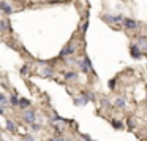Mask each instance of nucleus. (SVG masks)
Returning a JSON list of instances; mask_svg holds the SVG:
<instances>
[{
    "instance_id": "1",
    "label": "nucleus",
    "mask_w": 147,
    "mask_h": 141,
    "mask_svg": "<svg viewBox=\"0 0 147 141\" xmlns=\"http://www.w3.org/2000/svg\"><path fill=\"white\" fill-rule=\"evenodd\" d=\"M122 24H123V27L127 30H138L139 29V22L134 19H130V18H125L123 21H122Z\"/></svg>"
},
{
    "instance_id": "2",
    "label": "nucleus",
    "mask_w": 147,
    "mask_h": 141,
    "mask_svg": "<svg viewBox=\"0 0 147 141\" xmlns=\"http://www.w3.org/2000/svg\"><path fill=\"white\" fill-rule=\"evenodd\" d=\"M74 51H76V46H74V43H68V45L60 51V56H59V57H67V56H73V54H74Z\"/></svg>"
},
{
    "instance_id": "3",
    "label": "nucleus",
    "mask_w": 147,
    "mask_h": 141,
    "mask_svg": "<svg viewBox=\"0 0 147 141\" xmlns=\"http://www.w3.org/2000/svg\"><path fill=\"white\" fill-rule=\"evenodd\" d=\"M130 54L133 59H141L142 57V51H141V48L136 45V43H133V45L130 46Z\"/></svg>"
},
{
    "instance_id": "4",
    "label": "nucleus",
    "mask_w": 147,
    "mask_h": 141,
    "mask_svg": "<svg viewBox=\"0 0 147 141\" xmlns=\"http://www.w3.org/2000/svg\"><path fill=\"white\" fill-rule=\"evenodd\" d=\"M103 19H105L106 22H111V24H120L122 21H123V16H120V14H117V16H111V14H105V16H103Z\"/></svg>"
},
{
    "instance_id": "5",
    "label": "nucleus",
    "mask_w": 147,
    "mask_h": 141,
    "mask_svg": "<svg viewBox=\"0 0 147 141\" xmlns=\"http://www.w3.org/2000/svg\"><path fill=\"white\" fill-rule=\"evenodd\" d=\"M24 121L29 124H35V113L33 111H26L24 113Z\"/></svg>"
},
{
    "instance_id": "6",
    "label": "nucleus",
    "mask_w": 147,
    "mask_h": 141,
    "mask_svg": "<svg viewBox=\"0 0 147 141\" xmlns=\"http://www.w3.org/2000/svg\"><path fill=\"white\" fill-rule=\"evenodd\" d=\"M0 11H3L5 14H11L13 13V8L10 7V3H7V2H2V3H0Z\"/></svg>"
},
{
    "instance_id": "7",
    "label": "nucleus",
    "mask_w": 147,
    "mask_h": 141,
    "mask_svg": "<svg viewBox=\"0 0 147 141\" xmlns=\"http://www.w3.org/2000/svg\"><path fill=\"white\" fill-rule=\"evenodd\" d=\"M136 45L141 48V51H142V49H144V51H147V38H146V37H139Z\"/></svg>"
},
{
    "instance_id": "8",
    "label": "nucleus",
    "mask_w": 147,
    "mask_h": 141,
    "mask_svg": "<svg viewBox=\"0 0 147 141\" xmlns=\"http://www.w3.org/2000/svg\"><path fill=\"white\" fill-rule=\"evenodd\" d=\"M54 73V70H52V67H43L41 70H40V75H41V76H51V75Z\"/></svg>"
},
{
    "instance_id": "9",
    "label": "nucleus",
    "mask_w": 147,
    "mask_h": 141,
    "mask_svg": "<svg viewBox=\"0 0 147 141\" xmlns=\"http://www.w3.org/2000/svg\"><path fill=\"white\" fill-rule=\"evenodd\" d=\"M18 106H19V108H22V109L29 108V106H30V100H27V98H19Z\"/></svg>"
},
{
    "instance_id": "10",
    "label": "nucleus",
    "mask_w": 147,
    "mask_h": 141,
    "mask_svg": "<svg viewBox=\"0 0 147 141\" xmlns=\"http://www.w3.org/2000/svg\"><path fill=\"white\" fill-rule=\"evenodd\" d=\"M114 105L117 106V108H125V106H127V100L125 98H115V102H114Z\"/></svg>"
},
{
    "instance_id": "11",
    "label": "nucleus",
    "mask_w": 147,
    "mask_h": 141,
    "mask_svg": "<svg viewBox=\"0 0 147 141\" xmlns=\"http://www.w3.org/2000/svg\"><path fill=\"white\" fill-rule=\"evenodd\" d=\"M74 105H76V106H84V105H87V100L81 95L79 98H74Z\"/></svg>"
},
{
    "instance_id": "12",
    "label": "nucleus",
    "mask_w": 147,
    "mask_h": 141,
    "mask_svg": "<svg viewBox=\"0 0 147 141\" xmlns=\"http://www.w3.org/2000/svg\"><path fill=\"white\" fill-rule=\"evenodd\" d=\"M82 62L87 65V68L90 70V73H93V67H92V62H90V59H89V56H84V59H82Z\"/></svg>"
},
{
    "instance_id": "13",
    "label": "nucleus",
    "mask_w": 147,
    "mask_h": 141,
    "mask_svg": "<svg viewBox=\"0 0 147 141\" xmlns=\"http://www.w3.org/2000/svg\"><path fill=\"white\" fill-rule=\"evenodd\" d=\"M76 78H78V73H74V71H68V73H65V79L67 81L76 79Z\"/></svg>"
},
{
    "instance_id": "14",
    "label": "nucleus",
    "mask_w": 147,
    "mask_h": 141,
    "mask_svg": "<svg viewBox=\"0 0 147 141\" xmlns=\"http://www.w3.org/2000/svg\"><path fill=\"white\" fill-rule=\"evenodd\" d=\"M5 125H7L8 132H14V130H16V127H14L13 121H10V119H7V121H5Z\"/></svg>"
},
{
    "instance_id": "15",
    "label": "nucleus",
    "mask_w": 147,
    "mask_h": 141,
    "mask_svg": "<svg viewBox=\"0 0 147 141\" xmlns=\"http://www.w3.org/2000/svg\"><path fill=\"white\" fill-rule=\"evenodd\" d=\"M111 124H112V127H114V128H122V127H123V124H122L120 121H115V119H112Z\"/></svg>"
},
{
    "instance_id": "16",
    "label": "nucleus",
    "mask_w": 147,
    "mask_h": 141,
    "mask_svg": "<svg viewBox=\"0 0 147 141\" xmlns=\"http://www.w3.org/2000/svg\"><path fill=\"white\" fill-rule=\"evenodd\" d=\"M5 29L11 30L10 26H8V21H2V22H0V32H2V30H5Z\"/></svg>"
},
{
    "instance_id": "17",
    "label": "nucleus",
    "mask_w": 147,
    "mask_h": 141,
    "mask_svg": "<svg viewBox=\"0 0 147 141\" xmlns=\"http://www.w3.org/2000/svg\"><path fill=\"white\" fill-rule=\"evenodd\" d=\"M18 102H19L18 95H11V97H10V103H11L13 106H18Z\"/></svg>"
},
{
    "instance_id": "18",
    "label": "nucleus",
    "mask_w": 147,
    "mask_h": 141,
    "mask_svg": "<svg viewBox=\"0 0 147 141\" xmlns=\"http://www.w3.org/2000/svg\"><path fill=\"white\" fill-rule=\"evenodd\" d=\"M87 29H89V19H86V21H84L82 27H81V32H82V33H86V32H87Z\"/></svg>"
},
{
    "instance_id": "19",
    "label": "nucleus",
    "mask_w": 147,
    "mask_h": 141,
    "mask_svg": "<svg viewBox=\"0 0 147 141\" xmlns=\"http://www.w3.org/2000/svg\"><path fill=\"white\" fill-rule=\"evenodd\" d=\"M115 81H117V79H111V81H109V83H108L109 89H112V90L115 89Z\"/></svg>"
},
{
    "instance_id": "20",
    "label": "nucleus",
    "mask_w": 147,
    "mask_h": 141,
    "mask_svg": "<svg viewBox=\"0 0 147 141\" xmlns=\"http://www.w3.org/2000/svg\"><path fill=\"white\" fill-rule=\"evenodd\" d=\"M27 73H29V65H24L21 68V75H27Z\"/></svg>"
},
{
    "instance_id": "21",
    "label": "nucleus",
    "mask_w": 147,
    "mask_h": 141,
    "mask_svg": "<svg viewBox=\"0 0 147 141\" xmlns=\"http://www.w3.org/2000/svg\"><path fill=\"white\" fill-rule=\"evenodd\" d=\"M0 103H3V105L7 103V97H5L3 94H0Z\"/></svg>"
},
{
    "instance_id": "22",
    "label": "nucleus",
    "mask_w": 147,
    "mask_h": 141,
    "mask_svg": "<svg viewBox=\"0 0 147 141\" xmlns=\"http://www.w3.org/2000/svg\"><path fill=\"white\" fill-rule=\"evenodd\" d=\"M128 127H130V128L134 127V121H133V119H128Z\"/></svg>"
},
{
    "instance_id": "23",
    "label": "nucleus",
    "mask_w": 147,
    "mask_h": 141,
    "mask_svg": "<svg viewBox=\"0 0 147 141\" xmlns=\"http://www.w3.org/2000/svg\"><path fill=\"white\" fill-rule=\"evenodd\" d=\"M33 130H40V125L38 124H33Z\"/></svg>"
},
{
    "instance_id": "24",
    "label": "nucleus",
    "mask_w": 147,
    "mask_h": 141,
    "mask_svg": "<svg viewBox=\"0 0 147 141\" xmlns=\"http://www.w3.org/2000/svg\"><path fill=\"white\" fill-rule=\"evenodd\" d=\"M49 141H62V138H52V140H49Z\"/></svg>"
},
{
    "instance_id": "25",
    "label": "nucleus",
    "mask_w": 147,
    "mask_h": 141,
    "mask_svg": "<svg viewBox=\"0 0 147 141\" xmlns=\"http://www.w3.org/2000/svg\"><path fill=\"white\" fill-rule=\"evenodd\" d=\"M27 141H33V138L32 136H27Z\"/></svg>"
},
{
    "instance_id": "26",
    "label": "nucleus",
    "mask_w": 147,
    "mask_h": 141,
    "mask_svg": "<svg viewBox=\"0 0 147 141\" xmlns=\"http://www.w3.org/2000/svg\"><path fill=\"white\" fill-rule=\"evenodd\" d=\"M2 113H3V108H2V106H0V114H2Z\"/></svg>"
},
{
    "instance_id": "27",
    "label": "nucleus",
    "mask_w": 147,
    "mask_h": 141,
    "mask_svg": "<svg viewBox=\"0 0 147 141\" xmlns=\"http://www.w3.org/2000/svg\"><path fill=\"white\" fill-rule=\"evenodd\" d=\"M48 2H59V0H48Z\"/></svg>"
},
{
    "instance_id": "28",
    "label": "nucleus",
    "mask_w": 147,
    "mask_h": 141,
    "mask_svg": "<svg viewBox=\"0 0 147 141\" xmlns=\"http://www.w3.org/2000/svg\"><path fill=\"white\" fill-rule=\"evenodd\" d=\"M68 141H71V140H68Z\"/></svg>"
}]
</instances>
